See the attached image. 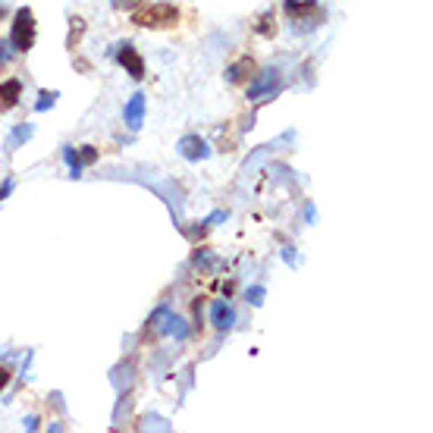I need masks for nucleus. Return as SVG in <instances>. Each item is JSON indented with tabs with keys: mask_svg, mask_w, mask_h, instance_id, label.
Segmentation results:
<instances>
[{
	"mask_svg": "<svg viewBox=\"0 0 433 433\" xmlns=\"http://www.w3.org/2000/svg\"><path fill=\"white\" fill-rule=\"evenodd\" d=\"M176 151L183 154L185 160H204L211 154V148H208V141L198 139V135H183L179 145H176Z\"/></svg>",
	"mask_w": 433,
	"mask_h": 433,
	"instance_id": "39448f33",
	"label": "nucleus"
},
{
	"mask_svg": "<svg viewBox=\"0 0 433 433\" xmlns=\"http://www.w3.org/2000/svg\"><path fill=\"white\" fill-rule=\"evenodd\" d=\"M251 76H255V60H251V57H239V60L226 69V82H229V85H245Z\"/></svg>",
	"mask_w": 433,
	"mask_h": 433,
	"instance_id": "6e6552de",
	"label": "nucleus"
},
{
	"mask_svg": "<svg viewBox=\"0 0 433 433\" xmlns=\"http://www.w3.org/2000/svg\"><path fill=\"white\" fill-rule=\"evenodd\" d=\"M120 63H122V69H126L132 79H145V60L139 57V50L132 48V44H120Z\"/></svg>",
	"mask_w": 433,
	"mask_h": 433,
	"instance_id": "423d86ee",
	"label": "nucleus"
},
{
	"mask_svg": "<svg viewBox=\"0 0 433 433\" xmlns=\"http://www.w3.org/2000/svg\"><path fill=\"white\" fill-rule=\"evenodd\" d=\"M63 160H66V166H69V176H73V179H79V176H82V160H79V151H76V148H63Z\"/></svg>",
	"mask_w": 433,
	"mask_h": 433,
	"instance_id": "4468645a",
	"label": "nucleus"
},
{
	"mask_svg": "<svg viewBox=\"0 0 433 433\" xmlns=\"http://www.w3.org/2000/svg\"><path fill=\"white\" fill-rule=\"evenodd\" d=\"M164 318H166V327H164L166 333H173L176 339H185V336H189V327H185L183 318H176V314H170V311H166Z\"/></svg>",
	"mask_w": 433,
	"mask_h": 433,
	"instance_id": "ddd939ff",
	"label": "nucleus"
},
{
	"mask_svg": "<svg viewBox=\"0 0 433 433\" xmlns=\"http://www.w3.org/2000/svg\"><path fill=\"white\" fill-rule=\"evenodd\" d=\"M19 98H22V82L19 79L0 82V113H10L19 104Z\"/></svg>",
	"mask_w": 433,
	"mask_h": 433,
	"instance_id": "1a4fd4ad",
	"label": "nucleus"
},
{
	"mask_svg": "<svg viewBox=\"0 0 433 433\" xmlns=\"http://www.w3.org/2000/svg\"><path fill=\"white\" fill-rule=\"evenodd\" d=\"M31 132H35V129L29 126V122H25V126H16L10 132V139H6V151H16L19 145H22V141H29L31 139Z\"/></svg>",
	"mask_w": 433,
	"mask_h": 433,
	"instance_id": "f8f14e48",
	"label": "nucleus"
},
{
	"mask_svg": "<svg viewBox=\"0 0 433 433\" xmlns=\"http://www.w3.org/2000/svg\"><path fill=\"white\" fill-rule=\"evenodd\" d=\"M255 31H257L261 38H274V35H276V13H274V10L264 13V16L255 22Z\"/></svg>",
	"mask_w": 433,
	"mask_h": 433,
	"instance_id": "9b49d317",
	"label": "nucleus"
},
{
	"mask_svg": "<svg viewBox=\"0 0 433 433\" xmlns=\"http://www.w3.org/2000/svg\"><path fill=\"white\" fill-rule=\"evenodd\" d=\"M145 104H148L145 94L135 92L132 98H129V104L122 107V120H126V126H129V129H139L141 122H145Z\"/></svg>",
	"mask_w": 433,
	"mask_h": 433,
	"instance_id": "0eeeda50",
	"label": "nucleus"
},
{
	"mask_svg": "<svg viewBox=\"0 0 433 433\" xmlns=\"http://www.w3.org/2000/svg\"><path fill=\"white\" fill-rule=\"evenodd\" d=\"M220 220H226V211H214V214H211V217H208V223H211V226H214V223H220Z\"/></svg>",
	"mask_w": 433,
	"mask_h": 433,
	"instance_id": "4be33fe9",
	"label": "nucleus"
},
{
	"mask_svg": "<svg viewBox=\"0 0 433 433\" xmlns=\"http://www.w3.org/2000/svg\"><path fill=\"white\" fill-rule=\"evenodd\" d=\"M211 324H214L220 333H226V329L236 324V311H232V305H226V301H217V305L211 308Z\"/></svg>",
	"mask_w": 433,
	"mask_h": 433,
	"instance_id": "9d476101",
	"label": "nucleus"
},
{
	"mask_svg": "<svg viewBox=\"0 0 433 433\" xmlns=\"http://www.w3.org/2000/svg\"><path fill=\"white\" fill-rule=\"evenodd\" d=\"M280 88V69L270 66L261 73V79L251 82L248 85V101H261V98H270V94Z\"/></svg>",
	"mask_w": 433,
	"mask_h": 433,
	"instance_id": "20e7f679",
	"label": "nucleus"
},
{
	"mask_svg": "<svg viewBox=\"0 0 433 433\" xmlns=\"http://www.w3.org/2000/svg\"><path fill=\"white\" fill-rule=\"evenodd\" d=\"M79 160H82V166L94 164V160H98V148H92V145H82V148H79Z\"/></svg>",
	"mask_w": 433,
	"mask_h": 433,
	"instance_id": "dca6fc26",
	"label": "nucleus"
},
{
	"mask_svg": "<svg viewBox=\"0 0 433 433\" xmlns=\"http://www.w3.org/2000/svg\"><path fill=\"white\" fill-rule=\"evenodd\" d=\"M57 98H60V94L57 92H41L38 94V104H35V110H50L57 104Z\"/></svg>",
	"mask_w": 433,
	"mask_h": 433,
	"instance_id": "2eb2a0df",
	"label": "nucleus"
},
{
	"mask_svg": "<svg viewBox=\"0 0 433 433\" xmlns=\"http://www.w3.org/2000/svg\"><path fill=\"white\" fill-rule=\"evenodd\" d=\"M3 16H6V10H3V3H0V22H3Z\"/></svg>",
	"mask_w": 433,
	"mask_h": 433,
	"instance_id": "5701e85b",
	"label": "nucleus"
},
{
	"mask_svg": "<svg viewBox=\"0 0 433 433\" xmlns=\"http://www.w3.org/2000/svg\"><path fill=\"white\" fill-rule=\"evenodd\" d=\"M245 299H248L251 305L257 308V305H261V301H264V286H251V289H248V295H245Z\"/></svg>",
	"mask_w": 433,
	"mask_h": 433,
	"instance_id": "f3484780",
	"label": "nucleus"
},
{
	"mask_svg": "<svg viewBox=\"0 0 433 433\" xmlns=\"http://www.w3.org/2000/svg\"><path fill=\"white\" fill-rule=\"evenodd\" d=\"M132 22L139 29H173L179 22V10L173 3H148L132 13Z\"/></svg>",
	"mask_w": 433,
	"mask_h": 433,
	"instance_id": "f257e3e1",
	"label": "nucleus"
},
{
	"mask_svg": "<svg viewBox=\"0 0 433 433\" xmlns=\"http://www.w3.org/2000/svg\"><path fill=\"white\" fill-rule=\"evenodd\" d=\"M35 38H38V29H35V13L29 6L16 10L13 16V29H10V44L16 54H29L35 48Z\"/></svg>",
	"mask_w": 433,
	"mask_h": 433,
	"instance_id": "f03ea898",
	"label": "nucleus"
},
{
	"mask_svg": "<svg viewBox=\"0 0 433 433\" xmlns=\"http://www.w3.org/2000/svg\"><path fill=\"white\" fill-rule=\"evenodd\" d=\"M10 377H13V374L6 371V367H0V392L6 390V383H10Z\"/></svg>",
	"mask_w": 433,
	"mask_h": 433,
	"instance_id": "412c9836",
	"label": "nucleus"
},
{
	"mask_svg": "<svg viewBox=\"0 0 433 433\" xmlns=\"http://www.w3.org/2000/svg\"><path fill=\"white\" fill-rule=\"evenodd\" d=\"M286 13L292 16L295 31H311L324 22V10L318 0H286Z\"/></svg>",
	"mask_w": 433,
	"mask_h": 433,
	"instance_id": "7ed1b4c3",
	"label": "nucleus"
},
{
	"mask_svg": "<svg viewBox=\"0 0 433 433\" xmlns=\"http://www.w3.org/2000/svg\"><path fill=\"white\" fill-rule=\"evenodd\" d=\"M13 185H16V183H13V179H6V183H3V185H0V201H3V198H10Z\"/></svg>",
	"mask_w": 433,
	"mask_h": 433,
	"instance_id": "aec40b11",
	"label": "nucleus"
},
{
	"mask_svg": "<svg viewBox=\"0 0 433 433\" xmlns=\"http://www.w3.org/2000/svg\"><path fill=\"white\" fill-rule=\"evenodd\" d=\"M13 54H16V50H13V44L10 41H0V63H6Z\"/></svg>",
	"mask_w": 433,
	"mask_h": 433,
	"instance_id": "a211bd4d",
	"label": "nucleus"
},
{
	"mask_svg": "<svg viewBox=\"0 0 433 433\" xmlns=\"http://www.w3.org/2000/svg\"><path fill=\"white\" fill-rule=\"evenodd\" d=\"M139 3H141V0H113L116 10H135Z\"/></svg>",
	"mask_w": 433,
	"mask_h": 433,
	"instance_id": "6ab92c4d",
	"label": "nucleus"
}]
</instances>
